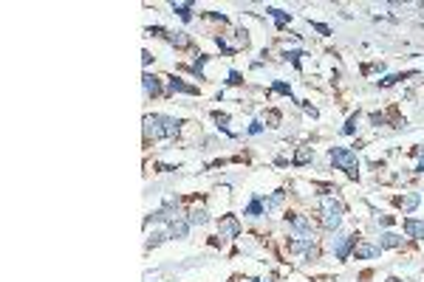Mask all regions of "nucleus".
I'll return each mask as SVG.
<instances>
[{"label": "nucleus", "mask_w": 424, "mask_h": 282, "mask_svg": "<svg viewBox=\"0 0 424 282\" xmlns=\"http://www.w3.org/2000/svg\"><path fill=\"white\" fill-rule=\"evenodd\" d=\"M181 130V122L172 119V116H161V113H153V116H144V135L147 138H172Z\"/></svg>", "instance_id": "f257e3e1"}, {"label": "nucleus", "mask_w": 424, "mask_h": 282, "mask_svg": "<svg viewBox=\"0 0 424 282\" xmlns=\"http://www.w3.org/2000/svg\"><path fill=\"white\" fill-rule=\"evenodd\" d=\"M328 161H331L337 169H345L351 178H356V153L354 150H348V147H331Z\"/></svg>", "instance_id": "f03ea898"}, {"label": "nucleus", "mask_w": 424, "mask_h": 282, "mask_svg": "<svg viewBox=\"0 0 424 282\" xmlns=\"http://www.w3.org/2000/svg\"><path fill=\"white\" fill-rule=\"evenodd\" d=\"M342 214H345V206L339 201H334V198H325V201H322V226H325L328 231H337V229H339Z\"/></svg>", "instance_id": "7ed1b4c3"}, {"label": "nucleus", "mask_w": 424, "mask_h": 282, "mask_svg": "<svg viewBox=\"0 0 424 282\" xmlns=\"http://www.w3.org/2000/svg\"><path fill=\"white\" fill-rule=\"evenodd\" d=\"M218 229H221V237H226V240L241 237V220H238L235 214H224L218 220Z\"/></svg>", "instance_id": "20e7f679"}, {"label": "nucleus", "mask_w": 424, "mask_h": 282, "mask_svg": "<svg viewBox=\"0 0 424 282\" xmlns=\"http://www.w3.org/2000/svg\"><path fill=\"white\" fill-rule=\"evenodd\" d=\"M286 220L291 223V229H294V231H300L303 237H314V234H311V229H314V226H311V220H309V217H303V214L288 212V214H286Z\"/></svg>", "instance_id": "39448f33"}, {"label": "nucleus", "mask_w": 424, "mask_h": 282, "mask_svg": "<svg viewBox=\"0 0 424 282\" xmlns=\"http://www.w3.org/2000/svg\"><path fill=\"white\" fill-rule=\"evenodd\" d=\"M379 254H382V246H373V243H356V248H354L356 259H373Z\"/></svg>", "instance_id": "423d86ee"}, {"label": "nucleus", "mask_w": 424, "mask_h": 282, "mask_svg": "<svg viewBox=\"0 0 424 282\" xmlns=\"http://www.w3.org/2000/svg\"><path fill=\"white\" fill-rule=\"evenodd\" d=\"M393 203H396L399 209H407V212H410V209H416V206L422 203V195H419V192H407V195H399V198H393Z\"/></svg>", "instance_id": "0eeeda50"}, {"label": "nucleus", "mask_w": 424, "mask_h": 282, "mask_svg": "<svg viewBox=\"0 0 424 282\" xmlns=\"http://www.w3.org/2000/svg\"><path fill=\"white\" fill-rule=\"evenodd\" d=\"M404 234L416 237V240H424V220H413V217H407V220H404Z\"/></svg>", "instance_id": "6e6552de"}, {"label": "nucleus", "mask_w": 424, "mask_h": 282, "mask_svg": "<svg viewBox=\"0 0 424 282\" xmlns=\"http://www.w3.org/2000/svg\"><path fill=\"white\" fill-rule=\"evenodd\" d=\"M141 85H144V93H147V96H161V82H159V77L144 74V77H141Z\"/></svg>", "instance_id": "1a4fd4ad"}, {"label": "nucleus", "mask_w": 424, "mask_h": 282, "mask_svg": "<svg viewBox=\"0 0 424 282\" xmlns=\"http://www.w3.org/2000/svg\"><path fill=\"white\" fill-rule=\"evenodd\" d=\"M354 248H356V234H348L342 243L337 246V257H339V259H348V254H351Z\"/></svg>", "instance_id": "9d476101"}, {"label": "nucleus", "mask_w": 424, "mask_h": 282, "mask_svg": "<svg viewBox=\"0 0 424 282\" xmlns=\"http://www.w3.org/2000/svg\"><path fill=\"white\" fill-rule=\"evenodd\" d=\"M167 82H170V90H172V93H190V96H195V93H198V88H195V85H187V82H181V79H175V77L167 79Z\"/></svg>", "instance_id": "9b49d317"}, {"label": "nucleus", "mask_w": 424, "mask_h": 282, "mask_svg": "<svg viewBox=\"0 0 424 282\" xmlns=\"http://www.w3.org/2000/svg\"><path fill=\"white\" fill-rule=\"evenodd\" d=\"M187 220H190V226H204L206 220H209V214H206V209H198V206H195V209L187 212Z\"/></svg>", "instance_id": "f8f14e48"}, {"label": "nucleus", "mask_w": 424, "mask_h": 282, "mask_svg": "<svg viewBox=\"0 0 424 282\" xmlns=\"http://www.w3.org/2000/svg\"><path fill=\"white\" fill-rule=\"evenodd\" d=\"M187 231H190V220H172L170 223V237H187Z\"/></svg>", "instance_id": "ddd939ff"}, {"label": "nucleus", "mask_w": 424, "mask_h": 282, "mask_svg": "<svg viewBox=\"0 0 424 282\" xmlns=\"http://www.w3.org/2000/svg\"><path fill=\"white\" fill-rule=\"evenodd\" d=\"M172 11H178V17H181L184 23L193 20V6H190V3H172Z\"/></svg>", "instance_id": "4468645a"}, {"label": "nucleus", "mask_w": 424, "mask_h": 282, "mask_svg": "<svg viewBox=\"0 0 424 282\" xmlns=\"http://www.w3.org/2000/svg\"><path fill=\"white\" fill-rule=\"evenodd\" d=\"M309 161H311V147H300L297 155H294V164L303 167V164H309Z\"/></svg>", "instance_id": "2eb2a0df"}, {"label": "nucleus", "mask_w": 424, "mask_h": 282, "mask_svg": "<svg viewBox=\"0 0 424 282\" xmlns=\"http://www.w3.org/2000/svg\"><path fill=\"white\" fill-rule=\"evenodd\" d=\"M379 246H382V248H396V246H401V237L388 231V234L382 237V243H379Z\"/></svg>", "instance_id": "dca6fc26"}, {"label": "nucleus", "mask_w": 424, "mask_h": 282, "mask_svg": "<svg viewBox=\"0 0 424 282\" xmlns=\"http://www.w3.org/2000/svg\"><path fill=\"white\" fill-rule=\"evenodd\" d=\"M269 14H272V17L277 20V28H286V23L291 20V17H288L286 11H280V9H269Z\"/></svg>", "instance_id": "f3484780"}, {"label": "nucleus", "mask_w": 424, "mask_h": 282, "mask_svg": "<svg viewBox=\"0 0 424 282\" xmlns=\"http://www.w3.org/2000/svg\"><path fill=\"white\" fill-rule=\"evenodd\" d=\"M246 214H249V217H260V214H263V203H260L257 198H254V201L249 203V209H246Z\"/></svg>", "instance_id": "a211bd4d"}, {"label": "nucleus", "mask_w": 424, "mask_h": 282, "mask_svg": "<svg viewBox=\"0 0 424 282\" xmlns=\"http://www.w3.org/2000/svg\"><path fill=\"white\" fill-rule=\"evenodd\" d=\"M167 37H170V43L178 45V48H187V45H190V40H187L181 31H178V34H167Z\"/></svg>", "instance_id": "6ab92c4d"}, {"label": "nucleus", "mask_w": 424, "mask_h": 282, "mask_svg": "<svg viewBox=\"0 0 424 282\" xmlns=\"http://www.w3.org/2000/svg\"><path fill=\"white\" fill-rule=\"evenodd\" d=\"M164 237H167V234H164V231H153V237H150V240H147V246H159V243H161V240H164Z\"/></svg>", "instance_id": "aec40b11"}, {"label": "nucleus", "mask_w": 424, "mask_h": 282, "mask_svg": "<svg viewBox=\"0 0 424 282\" xmlns=\"http://www.w3.org/2000/svg\"><path fill=\"white\" fill-rule=\"evenodd\" d=\"M212 119L218 122V127H226V122H229V116H226V113H212Z\"/></svg>", "instance_id": "412c9836"}, {"label": "nucleus", "mask_w": 424, "mask_h": 282, "mask_svg": "<svg viewBox=\"0 0 424 282\" xmlns=\"http://www.w3.org/2000/svg\"><path fill=\"white\" fill-rule=\"evenodd\" d=\"M356 119H359V116H356V113H354V116L348 119V124H345V127H342V133H354V127H356Z\"/></svg>", "instance_id": "4be33fe9"}, {"label": "nucleus", "mask_w": 424, "mask_h": 282, "mask_svg": "<svg viewBox=\"0 0 424 282\" xmlns=\"http://www.w3.org/2000/svg\"><path fill=\"white\" fill-rule=\"evenodd\" d=\"M226 82H229V85H241L243 79H241V74H238V71H229V79H226Z\"/></svg>", "instance_id": "5701e85b"}, {"label": "nucleus", "mask_w": 424, "mask_h": 282, "mask_svg": "<svg viewBox=\"0 0 424 282\" xmlns=\"http://www.w3.org/2000/svg\"><path fill=\"white\" fill-rule=\"evenodd\" d=\"M275 90H277V93H286V96L291 93V88H288L286 82H275Z\"/></svg>", "instance_id": "b1692460"}, {"label": "nucleus", "mask_w": 424, "mask_h": 282, "mask_svg": "<svg viewBox=\"0 0 424 282\" xmlns=\"http://www.w3.org/2000/svg\"><path fill=\"white\" fill-rule=\"evenodd\" d=\"M311 28H317L320 34H331V28H328L325 23H311Z\"/></svg>", "instance_id": "393cba45"}, {"label": "nucleus", "mask_w": 424, "mask_h": 282, "mask_svg": "<svg viewBox=\"0 0 424 282\" xmlns=\"http://www.w3.org/2000/svg\"><path fill=\"white\" fill-rule=\"evenodd\" d=\"M300 56H303L300 51H288V54H286V59H291L294 65H300Z\"/></svg>", "instance_id": "a878e982"}, {"label": "nucleus", "mask_w": 424, "mask_h": 282, "mask_svg": "<svg viewBox=\"0 0 424 282\" xmlns=\"http://www.w3.org/2000/svg\"><path fill=\"white\" fill-rule=\"evenodd\" d=\"M306 257H309V259H317V257H320V248H317V246H311L309 251H306Z\"/></svg>", "instance_id": "bb28decb"}, {"label": "nucleus", "mask_w": 424, "mask_h": 282, "mask_svg": "<svg viewBox=\"0 0 424 282\" xmlns=\"http://www.w3.org/2000/svg\"><path fill=\"white\" fill-rule=\"evenodd\" d=\"M269 122H272L269 127H275V124L280 122V113H277V110H272V113H269Z\"/></svg>", "instance_id": "cd10ccee"}, {"label": "nucleus", "mask_w": 424, "mask_h": 282, "mask_svg": "<svg viewBox=\"0 0 424 282\" xmlns=\"http://www.w3.org/2000/svg\"><path fill=\"white\" fill-rule=\"evenodd\" d=\"M260 130H263V124H260V122H252V127H249V133H252V135H257Z\"/></svg>", "instance_id": "c85d7f7f"}, {"label": "nucleus", "mask_w": 424, "mask_h": 282, "mask_svg": "<svg viewBox=\"0 0 424 282\" xmlns=\"http://www.w3.org/2000/svg\"><path fill=\"white\" fill-rule=\"evenodd\" d=\"M379 223H382V226H390V223H393V217H390V214H382V217H379Z\"/></svg>", "instance_id": "c756f323"}, {"label": "nucleus", "mask_w": 424, "mask_h": 282, "mask_svg": "<svg viewBox=\"0 0 424 282\" xmlns=\"http://www.w3.org/2000/svg\"><path fill=\"white\" fill-rule=\"evenodd\" d=\"M416 169H419V172H424V161H419V167H416Z\"/></svg>", "instance_id": "7c9ffc66"}, {"label": "nucleus", "mask_w": 424, "mask_h": 282, "mask_svg": "<svg viewBox=\"0 0 424 282\" xmlns=\"http://www.w3.org/2000/svg\"><path fill=\"white\" fill-rule=\"evenodd\" d=\"M388 282H401V280H396V277H390V280Z\"/></svg>", "instance_id": "2f4dec72"}, {"label": "nucleus", "mask_w": 424, "mask_h": 282, "mask_svg": "<svg viewBox=\"0 0 424 282\" xmlns=\"http://www.w3.org/2000/svg\"><path fill=\"white\" fill-rule=\"evenodd\" d=\"M249 282H260V280H249Z\"/></svg>", "instance_id": "473e14b6"}]
</instances>
